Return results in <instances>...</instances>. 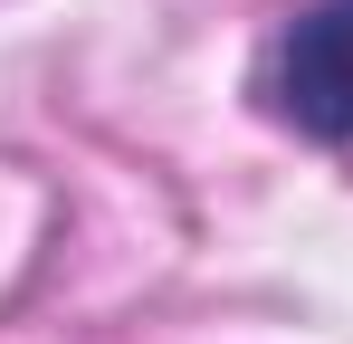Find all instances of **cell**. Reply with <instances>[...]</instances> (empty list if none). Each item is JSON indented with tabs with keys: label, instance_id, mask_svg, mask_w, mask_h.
Segmentation results:
<instances>
[{
	"label": "cell",
	"instance_id": "obj_1",
	"mask_svg": "<svg viewBox=\"0 0 353 344\" xmlns=\"http://www.w3.org/2000/svg\"><path fill=\"white\" fill-rule=\"evenodd\" d=\"M268 115L315 134V144H353V0H305L277 48H268Z\"/></svg>",
	"mask_w": 353,
	"mask_h": 344
}]
</instances>
